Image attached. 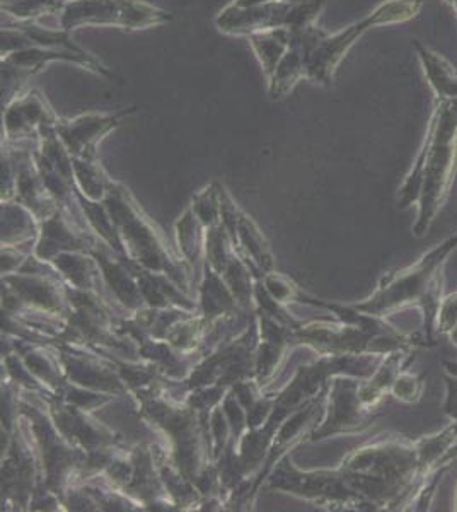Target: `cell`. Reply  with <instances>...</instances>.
<instances>
[{
    "instance_id": "3",
    "label": "cell",
    "mask_w": 457,
    "mask_h": 512,
    "mask_svg": "<svg viewBox=\"0 0 457 512\" xmlns=\"http://www.w3.org/2000/svg\"><path fill=\"white\" fill-rule=\"evenodd\" d=\"M324 7L326 0H277L253 7L229 4L215 18V26L220 33L231 36H251L273 30H301L313 26Z\"/></svg>"
},
{
    "instance_id": "4",
    "label": "cell",
    "mask_w": 457,
    "mask_h": 512,
    "mask_svg": "<svg viewBox=\"0 0 457 512\" xmlns=\"http://www.w3.org/2000/svg\"><path fill=\"white\" fill-rule=\"evenodd\" d=\"M173 16L144 0H69L58 14V26L72 31L84 26H115L137 31L162 26Z\"/></svg>"
},
{
    "instance_id": "1",
    "label": "cell",
    "mask_w": 457,
    "mask_h": 512,
    "mask_svg": "<svg viewBox=\"0 0 457 512\" xmlns=\"http://www.w3.org/2000/svg\"><path fill=\"white\" fill-rule=\"evenodd\" d=\"M457 171L456 101L437 99L413 169L401 188V207L418 204L417 236L429 231L444 204Z\"/></svg>"
},
{
    "instance_id": "5",
    "label": "cell",
    "mask_w": 457,
    "mask_h": 512,
    "mask_svg": "<svg viewBox=\"0 0 457 512\" xmlns=\"http://www.w3.org/2000/svg\"><path fill=\"white\" fill-rule=\"evenodd\" d=\"M457 248V234L442 245L423 255L411 267L401 270L388 280V286L379 294L376 303L381 309L403 308L406 304L420 306L435 277L442 272L447 256Z\"/></svg>"
},
{
    "instance_id": "13",
    "label": "cell",
    "mask_w": 457,
    "mask_h": 512,
    "mask_svg": "<svg viewBox=\"0 0 457 512\" xmlns=\"http://www.w3.org/2000/svg\"><path fill=\"white\" fill-rule=\"evenodd\" d=\"M65 4L58 0H9L2 2V12L9 14L18 23L40 21L43 16H57Z\"/></svg>"
},
{
    "instance_id": "14",
    "label": "cell",
    "mask_w": 457,
    "mask_h": 512,
    "mask_svg": "<svg viewBox=\"0 0 457 512\" xmlns=\"http://www.w3.org/2000/svg\"><path fill=\"white\" fill-rule=\"evenodd\" d=\"M29 47H35V45L21 28H18V26L2 28V33H0V55H2V59L11 55V53L26 50Z\"/></svg>"
},
{
    "instance_id": "7",
    "label": "cell",
    "mask_w": 457,
    "mask_h": 512,
    "mask_svg": "<svg viewBox=\"0 0 457 512\" xmlns=\"http://www.w3.org/2000/svg\"><path fill=\"white\" fill-rule=\"evenodd\" d=\"M4 64L18 67V69L29 70L33 74H38L41 69H45L52 62H65V64H76L82 69L91 70L98 76L115 81L116 77L101 60L96 59L91 53L81 55V53L69 52V50H55V48L29 47L26 50L11 53L2 59Z\"/></svg>"
},
{
    "instance_id": "12",
    "label": "cell",
    "mask_w": 457,
    "mask_h": 512,
    "mask_svg": "<svg viewBox=\"0 0 457 512\" xmlns=\"http://www.w3.org/2000/svg\"><path fill=\"white\" fill-rule=\"evenodd\" d=\"M16 26L28 35L29 40L33 41L35 47L69 50V52L81 53V55L89 53L81 45H77L76 41L72 40L69 31L62 30L60 26H57V28H45V26H40L38 21L16 23Z\"/></svg>"
},
{
    "instance_id": "8",
    "label": "cell",
    "mask_w": 457,
    "mask_h": 512,
    "mask_svg": "<svg viewBox=\"0 0 457 512\" xmlns=\"http://www.w3.org/2000/svg\"><path fill=\"white\" fill-rule=\"evenodd\" d=\"M7 132L11 135L24 134L36 127L57 125V117L38 89H29L12 99L4 111Z\"/></svg>"
},
{
    "instance_id": "15",
    "label": "cell",
    "mask_w": 457,
    "mask_h": 512,
    "mask_svg": "<svg viewBox=\"0 0 457 512\" xmlns=\"http://www.w3.org/2000/svg\"><path fill=\"white\" fill-rule=\"evenodd\" d=\"M457 325V292L446 297L440 304L439 316H437V332L451 333Z\"/></svg>"
},
{
    "instance_id": "2",
    "label": "cell",
    "mask_w": 457,
    "mask_h": 512,
    "mask_svg": "<svg viewBox=\"0 0 457 512\" xmlns=\"http://www.w3.org/2000/svg\"><path fill=\"white\" fill-rule=\"evenodd\" d=\"M425 2L427 0H386L345 30L324 36L307 60V79L321 86H330L338 65L342 64V60L359 38L377 26L406 23L417 18Z\"/></svg>"
},
{
    "instance_id": "21",
    "label": "cell",
    "mask_w": 457,
    "mask_h": 512,
    "mask_svg": "<svg viewBox=\"0 0 457 512\" xmlns=\"http://www.w3.org/2000/svg\"><path fill=\"white\" fill-rule=\"evenodd\" d=\"M446 2H449V4H452V0H446Z\"/></svg>"
},
{
    "instance_id": "16",
    "label": "cell",
    "mask_w": 457,
    "mask_h": 512,
    "mask_svg": "<svg viewBox=\"0 0 457 512\" xmlns=\"http://www.w3.org/2000/svg\"><path fill=\"white\" fill-rule=\"evenodd\" d=\"M423 391V381L418 376L406 374L396 383V395L406 402H417Z\"/></svg>"
},
{
    "instance_id": "18",
    "label": "cell",
    "mask_w": 457,
    "mask_h": 512,
    "mask_svg": "<svg viewBox=\"0 0 457 512\" xmlns=\"http://www.w3.org/2000/svg\"><path fill=\"white\" fill-rule=\"evenodd\" d=\"M452 344L457 345V325L454 326V330L451 332Z\"/></svg>"
},
{
    "instance_id": "10",
    "label": "cell",
    "mask_w": 457,
    "mask_h": 512,
    "mask_svg": "<svg viewBox=\"0 0 457 512\" xmlns=\"http://www.w3.org/2000/svg\"><path fill=\"white\" fill-rule=\"evenodd\" d=\"M413 48L437 99H457V72L451 62L444 59L440 53L434 52L432 48L423 45L420 40H413Z\"/></svg>"
},
{
    "instance_id": "17",
    "label": "cell",
    "mask_w": 457,
    "mask_h": 512,
    "mask_svg": "<svg viewBox=\"0 0 457 512\" xmlns=\"http://www.w3.org/2000/svg\"><path fill=\"white\" fill-rule=\"evenodd\" d=\"M268 2H277V0H232L231 4L236 7H253L268 4ZM285 2H306V0H285Z\"/></svg>"
},
{
    "instance_id": "9",
    "label": "cell",
    "mask_w": 457,
    "mask_h": 512,
    "mask_svg": "<svg viewBox=\"0 0 457 512\" xmlns=\"http://www.w3.org/2000/svg\"><path fill=\"white\" fill-rule=\"evenodd\" d=\"M135 108L118 111L113 115H98V113H89L82 115L76 120L70 122H57V132L64 137L65 142L69 144L70 149L74 151H84L89 146H93L96 140L101 139L111 128H115L123 118L134 113Z\"/></svg>"
},
{
    "instance_id": "19",
    "label": "cell",
    "mask_w": 457,
    "mask_h": 512,
    "mask_svg": "<svg viewBox=\"0 0 457 512\" xmlns=\"http://www.w3.org/2000/svg\"><path fill=\"white\" fill-rule=\"evenodd\" d=\"M452 7H454V9H456L457 12V0H452Z\"/></svg>"
},
{
    "instance_id": "11",
    "label": "cell",
    "mask_w": 457,
    "mask_h": 512,
    "mask_svg": "<svg viewBox=\"0 0 457 512\" xmlns=\"http://www.w3.org/2000/svg\"><path fill=\"white\" fill-rule=\"evenodd\" d=\"M249 45L260 60L265 76L270 79L290 47V30H273L248 36Z\"/></svg>"
},
{
    "instance_id": "6",
    "label": "cell",
    "mask_w": 457,
    "mask_h": 512,
    "mask_svg": "<svg viewBox=\"0 0 457 512\" xmlns=\"http://www.w3.org/2000/svg\"><path fill=\"white\" fill-rule=\"evenodd\" d=\"M326 35V31L314 24L301 30H290L289 50L268 79V93L272 99L285 98L296 88L297 82L307 79V60Z\"/></svg>"
},
{
    "instance_id": "20",
    "label": "cell",
    "mask_w": 457,
    "mask_h": 512,
    "mask_svg": "<svg viewBox=\"0 0 457 512\" xmlns=\"http://www.w3.org/2000/svg\"><path fill=\"white\" fill-rule=\"evenodd\" d=\"M58 2H62V4H67V2H69V0H58Z\"/></svg>"
}]
</instances>
